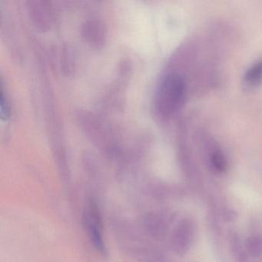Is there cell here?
<instances>
[{
  "label": "cell",
  "instance_id": "6da1fadb",
  "mask_svg": "<svg viewBox=\"0 0 262 262\" xmlns=\"http://www.w3.org/2000/svg\"><path fill=\"white\" fill-rule=\"evenodd\" d=\"M186 83L185 79L177 73L165 76L156 93V111L162 118L171 117L182 106L185 101Z\"/></svg>",
  "mask_w": 262,
  "mask_h": 262
},
{
  "label": "cell",
  "instance_id": "7a4b0ae2",
  "mask_svg": "<svg viewBox=\"0 0 262 262\" xmlns=\"http://www.w3.org/2000/svg\"><path fill=\"white\" fill-rule=\"evenodd\" d=\"M83 224L89 237L95 249L102 255L106 254V247L103 238L102 216L95 201L90 200L83 211Z\"/></svg>",
  "mask_w": 262,
  "mask_h": 262
},
{
  "label": "cell",
  "instance_id": "3957f363",
  "mask_svg": "<svg viewBox=\"0 0 262 262\" xmlns=\"http://www.w3.org/2000/svg\"><path fill=\"white\" fill-rule=\"evenodd\" d=\"M191 224L188 222L181 223L178 229L174 231L171 245L178 252H184L188 248V245L192 239V229Z\"/></svg>",
  "mask_w": 262,
  "mask_h": 262
},
{
  "label": "cell",
  "instance_id": "277c9868",
  "mask_svg": "<svg viewBox=\"0 0 262 262\" xmlns=\"http://www.w3.org/2000/svg\"><path fill=\"white\" fill-rule=\"evenodd\" d=\"M85 33V38L91 43L99 44L103 40L104 30L98 23L90 22L85 25L84 30Z\"/></svg>",
  "mask_w": 262,
  "mask_h": 262
},
{
  "label": "cell",
  "instance_id": "5b68a950",
  "mask_svg": "<svg viewBox=\"0 0 262 262\" xmlns=\"http://www.w3.org/2000/svg\"><path fill=\"white\" fill-rule=\"evenodd\" d=\"M245 81L247 85L255 86L262 82V60L251 66L245 73Z\"/></svg>",
  "mask_w": 262,
  "mask_h": 262
},
{
  "label": "cell",
  "instance_id": "8992f818",
  "mask_svg": "<svg viewBox=\"0 0 262 262\" xmlns=\"http://www.w3.org/2000/svg\"><path fill=\"white\" fill-rule=\"evenodd\" d=\"M32 9L31 13L33 15V19L36 21L38 25L47 26L50 22V9L45 6H33L30 7Z\"/></svg>",
  "mask_w": 262,
  "mask_h": 262
},
{
  "label": "cell",
  "instance_id": "52a82bcc",
  "mask_svg": "<svg viewBox=\"0 0 262 262\" xmlns=\"http://www.w3.org/2000/svg\"><path fill=\"white\" fill-rule=\"evenodd\" d=\"M210 162L211 167L217 172H223L227 168V160L223 153L219 149H214L211 153Z\"/></svg>",
  "mask_w": 262,
  "mask_h": 262
},
{
  "label": "cell",
  "instance_id": "ba28073f",
  "mask_svg": "<svg viewBox=\"0 0 262 262\" xmlns=\"http://www.w3.org/2000/svg\"><path fill=\"white\" fill-rule=\"evenodd\" d=\"M247 248L252 255L259 256L262 254V237H253L248 239Z\"/></svg>",
  "mask_w": 262,
  "mask_h": 262
},
{
  "label": "cell",
  "instance_id": "9c48e42d",
  "mask_svg": "<svg viewBox=\"0 0 262 262\" xmlns=\"http://www.w3.org/2000/svg\"><path fill=\"white\" fill-rule=\"evenodd\" d=\"M0 114L4 120H7L10 118V106H9L7 99L4 96V92L1 93V99H0Z\"/></svg>",
  "mask_w": 262,
  "mask_h": 262
}]
</instances>
